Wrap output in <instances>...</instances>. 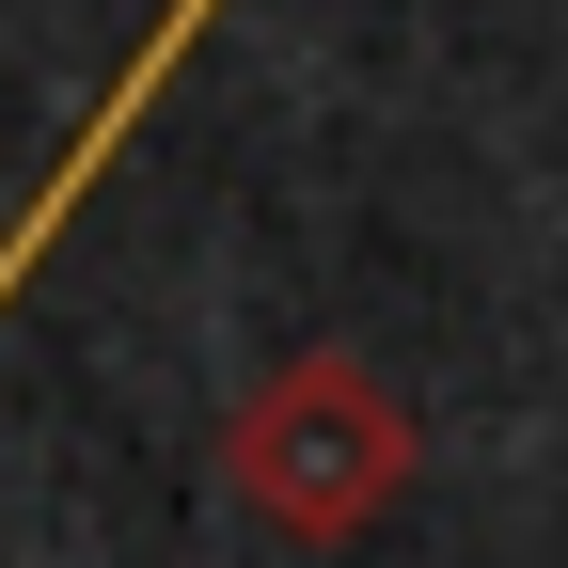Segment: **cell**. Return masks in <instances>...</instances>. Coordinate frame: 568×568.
Listing matches in <instances>:
<instances>
[{"mask_svg":"<svg viewBox=\"0 0 568 568\" xmlns=\"http://www.w3.org/2000/svg\"><path fill=\"white\" fill-rule=\"evenodd\" d=\"M410 474H426V426H410V395L364 364V347H284V364L237 395V426H222V489L268 537H301V552L364 537Z\"/></svg>","mask_w":568,"mask_h":568,"instance_id":"6da1fadb","label":"cell"}]
</instances>
